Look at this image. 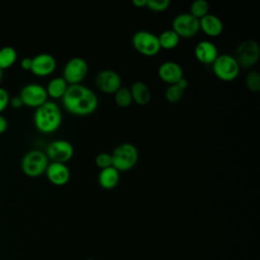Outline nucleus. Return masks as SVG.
Listing matches in <instances>:
<instances>
[{
    "instance_id": "33",
    "label": "nucleus",
    "mask_w": 260,
    "mask_h": 260,
    "mask_svg": "<svg viewBox=\"0 0 260 260\" xmlns=\"http://www.w3.org/2000/svg\"><path fill=\"white\" fill-rule=\"evenodd\" d=\"M146 3H147V0H133L132 1V4L137 7V8H143V7H146Z\"/></svg>"
},
{
    "instance_id": "12",
    "label": "nucleus",
    "mask_w": 260,
    "mask_h": 260,
    "mask_svg": "<svg viewBox=\"0 0 260 260\" xmlns=\"http://www.w3.org/2000/svg\"><path fill=\"white\" fill-rule=\"evenodd\" d=\"M94 81L99 90L108 94H114L122 86L121 76L111 69L101 70L96 74Z\"/></svg>"
},
{
    "instance_id": "3",
    "label": "nucleus",
    "mask_w": 260,
    "mask_h": 260,
    "mask_svg": "<svg viewBox=\"0 0 260 260\" xmlns=\"http://www.w3.org/2000/svg\"><path fill=\"white\" fill-rule=\"evenodd\" d=\"M111 156L112 167L121 173L130 171L136 166L139 158V152L134 144L124 142L114 148Z\"/></svg>"
},
{
    "instance_id": "6",
    "label": "nucleus",
    "mask_w": 260,
    "mask_h": 260,
    "mask_svg": "<svg viewBox=\"0 0 260 260\" xmlns=\"http://www.w3.org/2000/svg\"><path fill=\"white\" fill-rule=\"evenodd\" d=\"M133 48L143 56H155L160 51L158 38L148 30H138L132 37Z\"/></svg>"
},
{
    "instance_id": "18",
    "label": "nucleus",
    "mask_w": 260,
    "mask_h": 260,
    "mask_svg": "<svg viewBox=\"0 0 260 260\" xmlns=\"http://www.w3.org/2000/svg\"><path fill=\"white\" fill-rule=\"evenodd\" d=\"M120 181V172L115 168L109 167L100 171L98 175V182L103 189L112 190L117 187Z\"/></svg>"
},
{
    "instance_id": "2",
    "label": "nucleus",
    "mask_w": 260,
    "mask_h": 260,
    "mask_svg": "<svg viewBox=\"0 0 260 260\" xmlns=\"http://www.w3.org/2000/svg\"><path fill=\"white\" fill-rule=\"evenodd\" d=\"M61 122L62 112L60 107L53 101L45 102L35 111L34 124L36 128L42 133H54L59 129Z\"/></svg>"
},
{
    "instance_id": "7",
    "label": "nucleus",
    "mask_w": 260,
    "mask_h": 260,
    "mask_svg": "<svg viewBox=\"0 0 260 260\" xmlns=\"http://www.w3.org/2000/svg\"><path fill=\"white\" fill-rule=\"evenodd\" d=\"M260 47L256 41L247 40L239 45L236 51L235 59L240 68H252L259 60Z\"/></svg>"
},
{
    "instance_id": "24",
    "label": "nucleus",
    "mask_w": 260,
    "mask_h": 260,
    "mask_svg": "<svg viewBox=\"0 0 260 260\" xmlns=\"http://www.w3.org/2000/svg\"><path fill=\"white\" fill-rule=\"evenodd\" d=\"M114 100L116 105L122 109H126L130 107L133 103L129 87H126L123 85L114 93Z\"/></svg>"
},
{
    "instance_id": "27",
    "label": "nucleus",
    "mask_w": 260,
    "mask_h": 260,
    "mask_svg": "<svg viewBox=\"0 0 260 260\" xmlns=\"http://www.w3.org/2000/svg\"><path fill=\"white\" fill-rule=\"evenodd\" d=\"M171 5L169 0H147L146 7L154 12L166 11Z\"/></svg>"
},
{
    "instance_id": "11",
    "label": "nucleus",
    "mask_w": 260,
    "mask_h": 260,
    "mask_svg": "<svg viewBox=\"0 0 260 260\" xmlns=\"http://www.w3.org/2000/svg\"><path fill=\"white\" fill-rule=\"evenodd\" d=\"M18 95L24 106L36 109L48 101L46 87L39 83H27L23 85Z\"/></svg>"
},
{
    "instance_id": "28",
    "label": "nucleus",
    "mask_w": 260,
    "mask_h": 260,
    "mask_svg": "<svg viewBox=\"0 0 260 260\" xmlns=\"http://www.w3.org/2000/svg\"><path fill=\"white\" fill-rule=\"evenodd\" d=\"M94 164L100 170L112 167V156L109 152H100L94 158Z\"/></svg>"
},
{
    "instance_id": "31",
    "label": "nucleus",
    "mask_w": 260,
    "mask_h": 260,
    "mask_svg": "<svg viewBox=\"0 0 260 260\" xmlns=\"http://www.w3.org/2000/svg\"><path fill=\"white\" fill-rule=\"evenodd\" d=\"M20 66L24 70H30L31 67V58L29 57H24L20 61Z\"/></svg>"
},
{
    "instance_id": "10",
    "label": "nucleus",
    "mask_w": 260,
    "mask_h": 260,
    "mask_svg": "<svg viewBox=\"0 0 260 260\" xmlns=\"http://www.w3.org/2000/svg\"><path fill=\"white\" fill-rule=\"evenodd\" d=\"M45 153L49 160L65 164L73 157L74 147L65 139H57L48 144Z\"/></svg>"
},
{
    "instance_id": "22",
    "label": "nucleus",
    "mask_w": 260,
    "mask_h": 260,
    "mask_svg": "<svg viewBox=\"0 0 260 260\" xmlns=\"http://www.w3.org/2000/svg\"><path fill=\"white\" fill-rule=\"evenodd\" d=\"M157 38L160 50H173L179 45L181 40L180 37L172 28L164 30L159 36H157Z\"/></svg>"
},
{
    "instance_id": "20",
    "label": "nucleus",
    "mask_w": 260,
    "mask_h": 260,
    "mask_svg": "<svg viewBox=\"0 0 260 260\" xmlns=\"http://www.w3.org/2000/svg\"><path fill=\"white\" fill-rule=\"evenodd\" d=\"M188 87V81L185 78H182L176 83L170 84L165 92V98L169 103L175 104L178 103L184 95L186 88Z\"/></svg>"
},
{
    "instance_id": "25",
    "label": "nucleus",
    "mask_w": 260,
    "mask_h": 260,
    "mask_svg": "<svg viewBox=\"0 0 260 260\" xmlns=\"http://www.w3.org/2000/svg\"><path fill=\"white\" fill-rule=\"evenodd\" d=\"M209 4L205 0H195L190 6V14L197 19L202 18L209 12Z\"/></svg>"
},
{
    "instance_id": "4",
    "label": "nucleus",
    "mask_w": 260,
    "mask_h": 260,
    "mask_svg": "<svg viewBox=\"0 0 260 260\" xmlns=\"http://www.w3.org/2000/svg\"><path fill=\"white\" fill-rule=\"evenodd\" d=\"M49 165V158L45 151L40 149L28 150L21 158L20 167L22 172L28 177H39L45 174Z\"/></svg>"
},
{
    "instance_id": "34",
    "label": "nucleus",
    "mask_w": 260,
    "mask_h": 260,
    "mask_svg": "<svg viewBox=\"0 0 260 260\" xmlns=\"http://www.w3.org/2000/svg\"><path fill=\"white\" fill-rule=\"evenodd\" d=\"M1 79H2V70L0 69V81H1Z\"/></svg>"
},
{
    "instance_id": "14",
    "label": "nucleus",
    "mask_w": 260,
    "mask_h": 260,
    "mask_svg": "<svg viewBox=\"0 0 260 260\" xmlns=\"http://www.w3.org/2000/svg\"><path fill=\"white\" fill-rule=\"evenodd\" d=\"M157 74L160 80L170 84L176 83L184 78L182 66L175 61H166L161 63L157 69Z\"/></svg>"
},
{
    "instance_id": "23",
    "label": "nucleus",
    "mask_w": 260,
    "mask_h": 260,
    "mask_svg": "<svg viewBox=\"0 0 260 260\" xmlns=\"http://www.w3.org/2000/svg\"><path fill=\"white\" fill-rule=\"evenodd\" d=\"M17 58L15 48L11 46H4L0 48V69H7L11 67Z\"/></svg>"
},
{
    "instance_id": "13",
    "label": "nucleus",
    "mask_w": 260,
    "mask_h": 260,
    "mask_svg": "<svg viewBox=\"0 0 260 260\" xmlns=\"http://www.w3.org/2000/svg\"><path fill=\"white\" fill-rule=\"evenodd\" d=\"M56 59L49 53H41L31 58L30 71L37 76H48L56 69Z\"/></svg>"
},
{
    "instance_id": "19",
    "label": "nucleus",
    "mask_w": 260,
    "mask_h": 260,
    "mask_svg": "<svg viewBox=\"0 0 260 260\" xmlns=\"http://www.w3.org/2000/svg\"><path fill=\"white\" fill-rule=\"evenodd\" d=\"M129 89L132 95L133 103L139 106H145L149 103L151 98V92L148 85L143 81L133 82Z\"/></svg>"
},
{
    "instance_id": "26",
    "label": "nucleus",
    "mask_w": 260,
    "mask_h": 260,
    "mask_svg": "<svg viewBox=\"0 0 260 260\" xmlns=\"http://www.w3.org/2000/svg\"><path fill=\"white\" fill-rule=\"evenodd\" d=\"M246 86L252 92L260 91V75L256 70H251L247 74Z\"/></svg>"
},
{
    "instance_id": "16",
    "label": "nucleus",
    "mask_w": 260,
    "mask_h": 260,
    "mask_svg": "<svg viewBox=\"0 0 260 260\" xmlns=\"http://www.w3.org/2000/svg\"><path fill=\"white\" fill-rule=\"evenodd\" d=\"M195 58L202 64H212L218 56L216 46L209 41H201L194 48Z\"/></svg>"
},
{
    "instance_id": "30",
    "label": "nucleus",
    "mask_w": 260,
    "mask_h": 260,
    "mask_svg": "<svg viewBox=\"0 0 260 260\" xmlns=\"http://www.w3.org/2000/svg\"><path fill=\"white\" fill-rule=\"evenodd\" d=\"M9 104H10L13 108H15V109H18V108H20L21 106H23L22 101H21V99L19 98V95H14V96L10 98Z\"/></svg>"
},
{
    "instance_id": "5",
    "label": "nucleus",
    "mask_w": 260,
    "mask_h": 260,
    "mask_svg": "<svg viewBox=\"0 0 260 260\" xmlns=\"http://www.w3.org/2000/svg\"><path fill=\"white\" fill-rule=\"evenodd\" d=\"M214 75L222 81H232L239 76L240 66L234 56L228 54L218 55L211 64Z\"/></svg>"
},
{
    "instance_id": "1",
    "label": "nucleus",
    "mask_w": 260,
    "mask_h": 260,
    "mask_svg": "<svg viewBox=\"0 0 260 260\" xmlns=\"http://www.w3.org/2000/svg\"><path fill=\"white\" fill-rule=\"evenodd\" d=\"M61 100L65 110L71 115L78 117L92 114L99 106L95 92L82 83L68 85Z\"/></svg>"
},
{
    "instance_id": "32",
    "label": "nucleus",
    "mask_w": 260,
    "mask_h": 260,
    "mask_svg": "<svg viewBox=\"0 0 260 260\" xmlns=\"http://www.w3.org/2000/svg\"><path fill=\"white\" fill-rule=\"evenodd\" d=\"M8 127V122H7V119L0 114V134L5 132L6 129Z\"/></svg>"
},
{
    "instance_id": "15",
    "label": "nucleus",
    "mask_w": 260,
    "mask_h": 260,
    "mask_svg": "<svg viewBox=\"0 0 260 260\" xmlns=\"http://www.w3.org/2000/svg\"><path fill=\"white\" fill-rule=\"evenodd\" d=\"M47 179L56 186H63L70 180V170L66 164L49 162L45 172Z\"/></svg>"
},
{
    "instance_id": "35",
    "label": "nucleus",
    "mask_w": 260,
    "mask_h": 260,
    "mask_svg": "<svg viewBox=\"0 0 260 260\" xmlns=\"http://www.w3.org/2000/svg\"><path fill=\"white\" fill-rule=\"evenodd\" d=\"M87 260H92V259H87Z\"/></svg>"
},
{
    "instance_id": "8",
    "label": "nucleus",
    "mask_w": 260,
    "mask_h": 260,
    "mask_svg": "<svg viewBox=\"0 0 260 260\" xmlns=\"http://www.w3.org/2000/svg\"><path fill=\"white\" fill-rule=\"evenodd\" d=\"M88 72L87 62L81 57H73L63 68L62 77L69 84H80Z\"/></svg>"
},
{
    "instance_id": "17",
    "label": "nucleus",
    "mask_w": 260,
    "mask_h": 260,
    "mask_svg": "<svg viewBox=\"0 0 260 260\" xmlns=\"http://www.w3.org/2000/svg\"><path fill=\"white\" fill-rule=\"evenodd\" d=\"M199 27L200 30L211 38L218 37L223 30L221 19L212 13H208L199 19Z\"/></svg>"
},
{
    "instance_id": "9",
    "label": "nucleus",
    "mask_w": 260,
    "mask_h": 260,
    "mask_svg": "<svg viewBox=\"0 0 260 260\" xmlns=\"http://www.w3.org/2000/svg\"><path fill=\"white\" fill-rule=\"evenodd\" d=\"M172 29L181 38H192L200 30L199 19L189 12L180 13L175 16L172 23Z\"/></svg>"
},
{
    "instance_id": "21",
    "label": "nucleus",
    "mask_w": 260,
    "mask_h": 260,
    "mask_svg": "<svg viewBox=\"0 0 260 260\" xmlns=\"http://www.w3.org/2000/svg\"><path fill=\"white\" fill-rule=\"evenodd\" d=\"M68 85L69 84L65 81V79L62 76L54 77L49 81L46 87L47 94L52 99H62Z\"/></svg>"
},
{
    "instance_id": "29",
    "label": "nucleus",
    "mask_w": 260,
    "mask_h": 260,
    "mask_svg": "<svg viewBox=\"0 0 260 260\" xmlns=\"http://www.w3.org/2000/svg\"><path fill=\"white\" fill-rule=\"evenodd\" d=\"M9 100L10 95L7 89L5 87L0 86V113L7 108V106L9 105Z\"/></svg>"
}]
</instances>
